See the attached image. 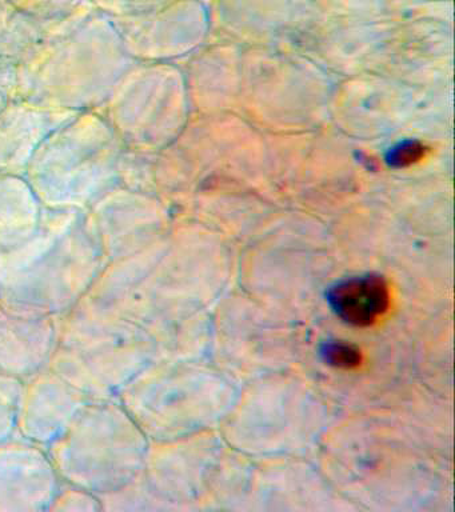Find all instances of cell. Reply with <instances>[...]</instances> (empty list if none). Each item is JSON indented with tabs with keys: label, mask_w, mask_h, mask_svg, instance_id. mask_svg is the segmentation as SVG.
Here are the masks:
<instances>
[{
	"label": "cell",
	"mask_w": 455,
	"mask_h": 512,
	"mask_svg": "<svg viewBox=\"0 0 455 512\" xmlns=\"http://www.w3.org/2000/svg\"><path fill=\"white\" fill-rule=\"evenodd\" d=\"M106 266L97 236L79 219L39 223L26 242L0 251V303L62 318Z\"/></svg>",
	"instance_id": "cell-1"
},
{
	"label": "cell",
	"mask_w": 455,
	"mask_h": 512,
	"mask_svg": "<svg viewBox=\"0 0 455 512\" xmlns=\"http://www.w3.org/2000/svg\"><path fill=\"white\" fill-rule=\"evenodd\" d=\"M46 452L62 483L101 499L138 478L142 430L117 399H89Z\"/></svg>",
	"instance_id": "cell-2"
},
{
	"label": "cell",
	"mask_w": 455,
	"mask_h": 512,
	"mask_svg": "<svg viewBox=\"0 0 455 512\" xmlns=\"http://www.w3.org/2000/svg\"><path fill=\"white\" fill-rule=\"evenodd\" d=\"M145 342L139 324L81 302L59 318L49 368L89 399H117L142 372Z\"/></svg>",
	"instance_id": "cell-3"
},
{
	"label": "cell",
	"mask_w": 455,
	"mask_h": 512,
	"mask_svg": "<svg viewBox=\"0 0 455 512\" xmlns=\"http://www.w3.org/2000/svg\"><path fill=\"white\" fill-rule=\"evenodd\" d=\"M59 487L46 448L19 436L0 443V511H49Z\"/></svg>",
	"instance_id": "cell-4"
},
{
	"label": "cell",
	"mask_w": 455,
	"mask_h": 512,
	"mask_svg": "<svg viewBox=\"0 0 455 512\" xmlns=\"http://www.w3.org/2000/svg\"><path fill=\"white\" fill-rule=\"evenodd\" d=\"M89 400L50 368L23 382L17 436L43 448L53 443Z\"/></svg>",
	"instance_id": "cell-5"
},
{
	"label": "cell",
	"mask_w": 455,
	"mask_h": 512,
	"mask_svg": "<svg viewBox=\"0 0 455 512\" xmlns=\"http://www.w3.org/2000/svg\"><path fill=\"white\" fill-rule=\"evenodd\" d=\"M59 318L0 303V374L25 380L49 368Z\"/></svg>",
	"instance_id": "cell-6"
},
{
	"label": "cell",
	"mask_w": 455,
	"mask_h": 512,
	"mask_svg": "<svg viewBox=\"0 0 455 512\" xmlns=\"http://www.w3.org/2000/svg\"><path fill=\"white\" fill-rule=\"evenodd\" d=\"M327 303L343 322L355 327L371 326L389 308L385 278L367 274L341 280L327 290Z\"/></svg>",
	"instance_id": "cell-7"
},
{
	"label": "cell",
	"mask_w": 455,
	"mask_h": 512,
	"mask_svg": "<svg viewBox=\"0 0 455 512\" xmlns=\"http://www.w3.org/2000/svg\"><path fill=\"white\" fill-rule=\"evenodd\" d=\"M22 380L0 374V443L17 436Z\"/></svg>",
	"instance_id": "cell-8"
},
{
	"label": "cell",
	"mask_w": 455,
	"mask_h": 512,
	"mask_svg": "<svg viewBox=\"0 0 455 512\" xmlns=\"http://www.w3.org/2000/svg\"><path fill=\"white\" fill-rule=\"evenodd\" d=\"M49 511L97 512L102 511V504L98 496L61 482Z\"/></svg>",
	"instance_id": "cell-9"
},
{
	"label": "cell",
	"mask_w": 455,
	"mask_h": 512,
	"mask_svg": "<svg viewBox=\"0 0 455 512\" xmlns=\"http://www.w3.org/2000/svg\"><path fill=\"white\" fill-rule=\"evenodd\" d=\"M321 354L323 362L329 366L337 368H354L361 364L362 355L358 347L354 344L339 342V340H329L321 346Z\"/></svg>",
	"instance_id": "cell-10"
},
{
	"label": "cell",
	"mask_w": 455,
	"mask_h": 512,
	"mask_svg": "<svg viewBox=\"0 0 455 512\" xmlns=\"http://www.w3.org/2000/svg\"><path fill=\"white\" fill-rule=\"evenodd\" d=\"M423 155V147L417 142H406L390 152L389 163L395 167H405L417 162Z\"/></svg>",
	"instance_id": "cell-11"
}]
</instances>
